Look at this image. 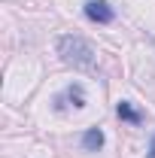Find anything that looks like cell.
Masks as SVG:
<instances>
[{"label":"cell","mask_w":155,"mask_h":158,"mask_svg":"<svg viewBox=\"0 0 155 158\" xmlns=\"http://www.w3.org/2000/svg\"><path fill=\"white\" fill-rule=\"evenodd\" d=\"M58 55L64 64H70L73 70H97L94 64V49L91 43H85L82 37H61L58 40Z\"/></svg>","instance_id":"6da1fadb"},{"label":"cell","mask_w":155,"mask_h":158,"mask_svg":"<svg viewBox=\"0 0 155 158\" xmlns=\"http://www.w3.org/2000/svg\"><path fill=\"white\" fill-rule=\"evenodd\" d=\"M85 15L97 24H110V21L116 19V12H113V6L107 3V0H88L85 3Z\"/></svg>","instance_id":"7a4b0ae2"},{"label":"cell","mask_w":155,"mask_h":158,"mask_svg":"<svg viewBox=\"0 0 155 158\" xmlns=\"http://www.w3.org/2000/svg\"><path fill=\"white\" fill-rule=\"evenodd\" d=\"M82 146H85V149H100V146H103V131H100V128H88V131L82 134Z\"/></svg>","instance_id":"3957f363"},{"label":"cell","mask_w":155,"mask_h":158,"mask_svg":"<svg viewBox=\"0 0 155 158\" xmlns=\"http://www.w3.org/2000/svg\"><path fill=\"white\" fill-rule=\"evenodd\" d=\"M61 100H73V106H85V94H82V85H70L64 94H61L55 103H61Z\"/></svg>","instance_id":"277c9868"},{"label":"cell","mask_w":155,"mask_h":158,"mask_svg":"<svg viewBox=\"0 0 155 158\" xmlns=\"http://www.w3.org/2000/svg\"><path fill=\"white\" fill-rule=\"evenodd\" d=\"M119 118H125V122H134V125H137V122H140V113H137L128 100H122V103H119Z\"/></svg>","instance_id":"5b68a950"},{"label":"cell","mask_w":155,"mask_h":158,"mask_svg":"<svg viewBox=\"0 0 155 158\" xmlns=\"http://www.w3.org/2000/svg\"><path fill=\"white\" fill-rule=\"evenodd\" d=\"M149 158H155V137H152V143H149Z\"/></svg>","instance_id":"8992f818"}]
</instances>
